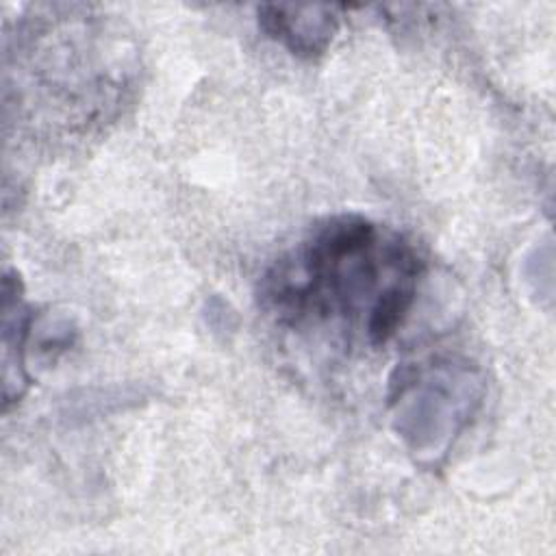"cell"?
Instances as JSON below:
<instances>
[{
	"mask_svg": "<svg viewBox=\"0 0 556 556\" xmlns=\"http://www.w3.org/2000/svg\"><path fill=\"white\" fill-rule=\"evenodd\" d=\"M419 274V256L400 235L361 215H337L267 269L261 302L280 324L341 321L380 348L406 319Z\"/></svg>",
	"mask_w": 556,
	"mask_h": 556,
	"instance_id": "obj_1",
	"label": "cell"
},
{
	"mask_svg": "<svg viewBox=\"0 0 556 556\" xmlns=\"http://www.w3.org/2000/svg\"><path fill=\"white\" fill-rule=\"evenodd\" d=\"M397 376L395 428L415 452L437 454L471 415L473 376L452 363H432L426 369L408 365Z\"/></svg>",
	"mask_w": 556,
	"mask_h": 556,
	"instance_id": "obj_2",
	"label": "cell"
},
{
	"mask_svg": "<svg viewBox=\"0 0 556 556\" xmlns=\"http://www.w3.org/2000/svg\"><path fill=\"white\" fill-rule=\"evenodd\" d=\"M258 26L298 56L321 54L337 28L339 15L326 4H263L258 7Z\"/></svg>",
	"mask_w": 556,
	"mask_h": 556,
	"instance_id": "obj_3",
	"label": "cell"
},
{
	"mask_svg": "<svg viewBox=\"0 0 556 556\" xmlns=\"http://www.w3.org/2000/svg\"><path fill=\"white\" fill-rule=\"evenodd\" d=\"M33 317L22 300L20 280L7 271L2 278V395L4 408L20 400L26 391L28 378L24 369V350Z\"/></svg>",
	"mask_w": 556,
	"mask_h": 556,
	"instance_id": "obj_4",
	"label": "cell"
}]
</instances>
